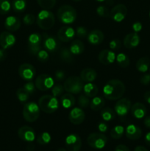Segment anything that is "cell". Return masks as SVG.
Instances as JSON below:
<instances>
[{
    "label": "cell",
    "instance_id": "7c38bea8",
    "mask_svg": "<svg viewBox=\"0 0 150 151\" xmlns=\"http://www.w3.org/2000/svg\"><path fill=\"white\" fill-rule=\"evenodd\" d=\"M131 101L127 98L120 99L117 101L115 105V112L119 115V116H125L131 109Z\"/></svg>",
    "mask_w": 150,
    "mask_h": 151
},
{
    "label": "cell",
    "instance_id": "7a4b0ae2",
    "mask_svg": "<svg viewBox=\"0 0 150 151\" xmlns=\"http://www.w3.org/2000/svg\"><path fill=\"white\" fill-rule=\"evenodd\" d=\"M57 14L59 21L66 24H72L76 19V10L72 6L68 4L59 7Z\"/></svg>",
    "mask_w": 150,
    "mask_h": 151
},
{
    "label": "cell",
    "instance_id": "484cf974",
    "mask_svg": "<svg viewBox=\"0 0 150 151\" xmlns=\"http://www.w3.org/2000/svg\"><path fill=\"white\" fill-rule=\"evenodd\" d=\"M69 50L73 55H80L84 52L85 46L80 40H74L71 44Z\"/></svg>",
    "mask_w": 150,
    "mask_h": 151
},
{
    "label": "cell",
    "instance_id": "603a6c76",
    "mask_svg": "<svg viewBox=\"0 0 150 151\" xmlns=\"http://www.w3.org/2000/svg\"><path fill=\"white\" fill-rule=\"evenodd\" d=\"M21 21L16 16H8L4 22V27L10 32L17 31L21 27Z\"/></svg>",
    "mask_w": 150,
    "mask_h": 151
},
{
    "label": "cell",
    "instance_id": "8fae6325",
    "mask_svg": "<svg viewBox=\"0 0 150 151\" xmlns=\"http://www.w3.org/2000/svg\"><path fill=\"white\" fill-rule=\"evenodd\" d=\"M42 41L44 49L49 52H54L58 50L60 47V43L58 40L54 36L49 35L46 33H44L43 35Z\"/></svg>",
    "mask_w": 150,
    "mask_h": 151
},
{
    "label": "cell",
    "instance_id": "be15d7a7",
    "mask_svg": "<svg viewBox=\"0 0 150 151\" xmlns=\"http://www.w3.org/2000/svg\"><path fill=\"white\" fill-rule=\"evenodd\" d=\"M149 18H150V11H149Z\"/></svg>",
    "mask_w": 150,
    "mask_h": 151
},
{
    "label": "cell",
    "instance_id": "816d5d0a",
    "mask_svg": "<svg viewBox=\"0 0 150 151\" xmlns=\"http://www.w3.org/2000/svg\"><path fill=\"white\" fill-rule=\"evenodd\" d=\"M98 128L101 132H106L107 131V124L104 122H100L98 125Z\"/></svg>",
    "mask_w": 150,
    "mask_h": 151
},
{
    "label": "cell",
    "instance_id": "30bf717a",
    "mask_svg": "<svg viewBox=\"0 0 150 151\" xmlns=\"http://www.w3.org/2000/svg\"><path fill=\"white\" fill-rule=\"evenodd\" d=\"M127 15V8L123 4H119L113 7L110 12V16L114 22H121Z\"/></svg>",
    "mask_w": 150,
    "mask_h": 151
},
{
    "label": "cell",
    "instance_id": "277c9868",
    "mask_svg": "<svg viewBox=\"0 0 150 151\" xmlns=\"http://www.w3.org/2000/svg\"><path fill=\"white\" fill-rule=\"evenodd\" d=\"M55 23V17L52 12L48 10H43L37 16V24L42 29H50Z\"/></svg>",
    "mask_w": 150,
    "mask_h": 151
},
{
    "label": "cell",
    "instance_id": "44dd1931",
    "mask_svg": "<svg viewBox=\"0 0 150 151\" xmlns=\"http://www.w3.org/2000/svg\"><path fill=\"white\" fill-rule=\"evenodd\" d=\"M126 137L130 140H137L142 136V131L135 125H129L126 128Z\"/></svg>",
    "mask_w": 150,
    "mask_h": 151
},
{
    "label": "cell",
    "instance_id": "f1b7e54d",
    "mask_svg": "<svg viewBox=\"0 0 150 151\" xmlns=\"http://www.w3.org/2000/svg\"><path fill=\"white\" fill-rule=\"evenodd\" d=\"M104 104H105V101H104V98H102L101 97H94L90 103V107L93 111H100L101 109H102Z\"/></svg>",
    "mask_w": 150,
    "mask_h": 151
},
{
    "label": "cell",
    "instance_id": "60d3db41",
    "mask_svg": "<svg viewBox=\"0 0 150 151\" xmlns=\"http://www.w3.org/2000/svg\"><path fill=\"white\" fill-rule=\"evenodd\" d=\"M96 13L103 18H108L110 16V11L108 8L104 5L99 6L96 8Z\"/></svg>",
    "mask_w": 150,
    "mask_h": 151
},
{
    "label": "cell",
    "instance_id": "f546056e",
    "mask_svg": "<svg viewBox=\"0 0 150 151\" xmlns=\"http://www.w3.org/2000/svg\"><path fill=\"white\" fill-rule=\"evenodd\" d=\"M84 93L88 97H94L98 94V87L92 83H88L83 87Z\"/></svg>",
    "mask_w": 150,
    "mask_h": 151
},
{
    "label": "cell",
    "instance_id": "f6af8a7d",
    "mask_svg": "<svg viewBox=\"0 0 150 151\" xmlns=\"http://www.w3.org/2000/svg\"><path fill=\"white\" fill-rule=\"evenodd\" d=\"M35 21V17L33 14L28 13L25 15L24 17L23 18V22L26 25H32L33 24Z\"/></svg>",
    "mask_w": 150,
    "mask_h": 151
},
{
    "label": "cell",
    "instance_id": "74e56055",
    "mask_svg": "<svg viewBox=\"0 0 150 151\" xmlns=\"http://www.w3.org/2000/svg\"><path fill=\"white\" fill-rule=\"evenodd\" d=\"M11 7L10 0H0V14L5 15L8 13Z\"/></svg>",
    "mask_w": 150,
    "mask_h": 151
},
{
    "label": "cell",
    "instance_id": "7dc6e473",
    "mask_svg": "<svg viewBox=\"0 0 150 151\" xmlns=\"http://www.w3.org/2000/svg\"><path fill=\"white\" fill-rule=\"evenodd\" d=\"M24 88L29 94H32L35 91V85L34 84L33 82L29 81V82H27L26 83H25V85L24 86Z\"/></svg>",
    "mask_w": 150,
    "mask_h": 151
},
{
    "label": "cell",
    "instance_id": "e0dca14e",
    "mask_svg": "<svg viewBox=\"0 0 150 151\" xmlns=\"http://www.w3.org/2000/svg\"><path fill=\"white\" fill-rule=\"evenodd\" d=\"M75 35V31L71 27L64 26L62 27L57 32V38L60 41L63 42H69L74 39Z\"/></svg>",
    "mask_w": 150,
    "mask_h": 151
},
{
    "label": "cell",
    "instance_id": "5b68a950",
    "mask_svg": "<svg viewBox=\"0 0 150 151\" xmlns=\"http://www.w3.org/2000/svg\"><path fill=\"white\" fill-rule=\"evenodd\" d=\"M40 116V107L34 102L26 103L23 108V116L28 122H33Z\"/></svg>",
    "mask_w": 150,
    "mask_h": 151
},
{
    "label": "cell",
    "instance_id": "ee69618b",
    "mask_svg": "<svg viewBox=\"0 0 150 151\" xmlns=\"http://www.w3.org/2000/svg\"><path fill=\"white\" fill-rule=\"evenodd\" d=\"M76 34L79 38H86L88 35V29H87L86 27H77L76 29Z\"/></svg>",
    "mask_w": 150,
    "mask_h": 151
},
{
    "label": "cell",
    "instance_id": "ac0fdd59",
    "mask_svg": "<svg viewBox=\"0 0 150 151\" xmlns=\"http://www.w3.org/2000/svg\"><path fill=\"white\" fill-rule=\"evenodd\" d=\"M85 114L80 108H74L70 111L69 114V121L74 125H80L84 122Z\"/></svg>",
    "mask_w": 150,
    "mask_h": 151
},
{
    "label": "cell",
    "instance_id": "f5cc1de1",
    "mask_svg": "<svg viewBox=\"0 0 150 151\" xmlns=\"http://www.w3.org/2000/svg\"><path fill=\"white\" fill-rule=\"evenodd\" d=\"M7 56V53L6 52V50L1 48L0 49V61H3L6 59Z\"/></svg>",
    "mask_w": 150,
    "mask_h": 151
},
{
    "label": "cell",
    "instance_id": "94428289",
    "mask_svg": "<svg viewBox=\"0 0 150 151\" xmlns=\"http://www.w3.org/2000/svg\"><path fill=\"white\" fill-rule=\"evenodd\" d=\"M95 1H98V2H103V1H104L105 0H95Z\"/></svg>",
    "mask_w": 150,
    "mask_h": 151
},
{
    "label": "cell",
    "instance_id": "7402d4cb",
    "mask_svg": "<svg viewBox=\"0 0 150 151\" xmlns=\"http://www.w3.org/2000/svg\"><path fill=\"white\" fill-rule=\"evenodd\" d=\"M88 42L92 45H99L103 42L104 38V33L101 30L94 29L90 32L88 35Z\"/></svg>",
    "mask_w": 150,
    "mask_h": 151
},
{
    "label": "cell",
    "instance_id": "9f6ffc18",
    "mask_svg": "<svg viewBox=\"0 0 150 151\" xmlns=\"http://www.w3.org/2000/svg\"><path fill=\"white\" fill-rule=\"evenodd\" d=\"M144 125H145L146 128H149L150 129V116H146V117L144 119Z\"/></svg>",
    "mask_w": 150,
    "mask_h": 151
},
{
    "label": "cell",
    "instance_id": "11a10c76",
    "mask_svg": "<svg viewBox=\"0 0 150 151\" xmlns=\"http://www.w3.org/2000/svg\"><path fill=\"white\" fill-rule=\"evenodd\" d=\"M144 98L147 103L150 104V91H147L146 92L144 93Z\"/></svg>",
    "mask_w": 150,
    "mask_h": 151
},
{
    "label": "cell",
    "instance_id": "4316f807",
    "mask_svg": "<svg viewBox=\"0 0 150 151\" xmlns=\"http://www.w3.org/2000/svg\"><path fill=\"white\" fill-rule=\"evenodd\" d=\"M150 66V59L148 57H143L138 59L136 63V69L140 72H146Z\"/></svg>",
    "mask_w": 150,
    "mask_h": 151
},
{
    "label": "cell",
    "instance_id": "6125c7cd",
    "mask_svg": "<svg viewBox=\"0 0 150 151\" xmlns=\"http://www.w3.org/2000/svg\"><path fill=\"white\" fill-rule=\"evenodd\" d=\"M72 1H75V2H78V1H82V0H72Z\"/></svg>",
    "mask_w": 150,
    "mask_h": 151
},
{
    "label": "cell",
    "instance_id": "ba28073f",
    "mask_svg": "<svg viewBox=\"0 0 150 151\" xmlns=\"http://www.w3.org/2000/svg\"><path fill=\"white\" fill-rule=\"evenodd\" d=\"M28 50L32 55H37L38 52L41 50L42 36L38 32L32 33L28 38Z\"/></svg>",
    "mask_w": 150,
    "mask_h": 151
},
{
    "label": "cell",
    "instance_id": "e575fe53",
    "mask_svg": "<svg viewBox=\"0 0 150 151\" xmlns=\"http://www.w3.org/2000/svg\"><path fill=\"white\" fill-rule=\"evenodd\" d=\"M124 132V129L123 126L116 125L110 131V136L114 139H119L123 137Z\"/></svg>",
    "mask_w": 150,
    "mask_h": 151
},
{
    "label": "cell",
    "instance_id": "4dcf8cb0",
    "mask_svg": "<svg viewBox=\"0 0 150 151\" xmlns=\"http://www.w3.org/2000/svg\"><path fill=\"white\" fill-rule=\"evenodd\" d=\"M12 8L16 13H22L26 8V0H13L12 1Z\"/></svg>",
    "mask_w": 150,
    "mask_h": 151
},
{
    "label": "cell",
    "instance_id": "f907efd6",
    "mask_svg": "<svg viewBox=\"0 0 150 151\" xmlns=\"http://www.w3.org/2000/svg\"><path fill=\"white\" fill-rule=\"evenodd\" d=\"M132 28H133V30L135 32H138L139 31H141L142 29V24L139 22H137L133 24L132 25Z\"/></svg>",
    "mask_w": 150,
    "mask_h": 151
},
{
    "label": "cell",
    "instance_id": "9c48e42d",
    "mask_svg": "<svg viewBox=\"0 0 150 151\" xmlns=\"http://www.w3.org/2000/svg\"><path fill=\"white\" fill-rule=\"evenodd\" d=\"M35 87L41 91H47L54 86V81L52 78L49 75L42 74L37 77L35 82Z\"/></svg>",
    "mask_w": 150,
    "mask_h": 151
},
{
    "label": "cell",
    "instance_id": "bcb514c9",
    "mask_svg": "<svg viewBox=\"0 0 150 151\" xmlns=\"http://www.w3.org/2000/svg\"><path fill=\"white\" fill-rule=\"evenodd\" d=\"M121 42L119 39H113L109 43V47L113 51L119 50L121 48Z\"/></svg>",
    "mask_w": 150,
    "mask_h": 151
},
{
    "label": "cell",
    "instance_id": "5bb4252c",
    "mask_svg": "<svg viewBox=\"0 0 150 151\" xmlns=\"http://www.w3.org/2000/svg\"><path fill=\"white\" fill-rule=\"evenodd\" d=\"M66 147L69 151H79L82 147L81 138L77 134H70L66 139Z\"/></svg>",
    "mask_w": 150,
    "mask_h": 151
},
{
    "label": "cell",
    "instance_id": "d590c367",
    "mask_svg": "<svg viewBox=\"0 0 150 151\" xmlns=\"http://www.w3.org/2000/svg\"><path fill=\"white\" fill-rule=\"evenodd\" d=\"M16 96L19 101L22 103H26L29 97V94L23 88H19L16 91Z\"/></svg>",
    "mask_w": 150,
    "mask_h": 151
},
{
    "label": "cell",
    "instance_id": "680465c9",
    "mask_svg": "<svg viewBox=\"0 0 150 151\" xmlns=\"http://www.w3.org/2000/svg\"><path fill=\"white\" fill-rule=\"evenodd\" d=\"M134 151H148V150L143 146H138V147H135Z\"/></svg>",
    "mask_w": 150,
    "mask_h": 151
},
{
    "label": "cell",
    "instance_id": "1f68e13d",
    "mask_svg": "<svg viewBox=\"0 0 150 151\" xmlns=\"http://www.w3.org/2000/svg\"><path fill=\"white\" fill-rule=\"evenodd\" d=\"M116 60L118 65L122 68L128 67L129 66V63H130V60H129V57L124 53L118 54L116 58Z\"/></svg>",
    "mask_w": 150,
    "mask_h": 151
},
{
    "label": "cell",
    "instance_id": "9a60e30c",
    "mask_svg": "<svg viewBox=\"0 0 150 151\" xmlns=\"http://www.w3.org/2000/svg\"><path fill=\"white\" fill-rule=\"evenodd\" d=\"M18 135L21 139L27 142H32L35 138V131L27 125L21 127L18 131Z\"/></svg>",
    "mask_w": 150,
    "mask_h": 151
},
{
    "label": "cell",
    "instance_id": "8992f818",
    "mask_svg": "<svg viewBox=\"0 0 150 151\" xmlns=\"http://www.w3.org/2000/svg\"><path fill=\"white\" fill-rule=\"evenodd\" d=\"M64 89L71 94H79L83 88V81L77 76H71L64 82Z\"/></svg>",
    "mask_w": 150,
    "mask_h": 151
},
{
    "label": "cell",
    "instance_id": "c3c4849f",
    "mask_svg": "<svg viewBox=\"0 0 150 151\" xmlns=\"http://www.w3.org/2000/svg\"><path fill=\"white\" fill-rule=\"evenodd\" d=\"M140 82L143 85H149L150 83V74H144L140 78Z\"/></svg>",
    "mask_w": 150,
    "mask_h": 151
},
{
    "label": "cell",
    "instance_id": "8d00e7d4",
    "mask_svg": "<svg viewBox=\"0 0 150 151\" xmlns=\"http://www.w3.org/2000/svg\"><path fill=\"white\" fill-rule=\"evenodd\" d=\"M37 1L44 10H50L54 7L57 0H37Z\"/></svg>",
    "mask_w": 150,
    "mask_h": 151
},
{
    "label": "cell",
    "instance_id": "3957f363",
    "mask_svg": "<svg viewBox=\"0 0 150 151\" xmlns=\"http://www.w3.org/2000/svg\"><path fill=\"white\" fill-rule=\"evenodd\" d=\"M40 109L47 114L54 113L59 108L57 98L51 95H44L38 100Z\"/></svg>",
    "mask_w": 150,
    "mask_h": 151
},
{
    "label": "cell",
    "instance_id": "836d02e7",
    "mask_svg": "<svg viewBox=\"0 0 150 151\" xmlns=\"http://www.w3.org/2000/svg\"><path fill=\"white\" fill-rule=\"evenodd\" d=\"M60 58L63 61L66 63H71L74 60L73 54L68 48L62 49L60 52Z\"/></svg>",
    "mask_w": 150,
    "mask_h": 151
},
{
    "label": "cell",
    "instance_id": "b9f144b4",
    "mask_svg": "<svg viewBox=\"0 0 150 151\" xmlns=\"http://www.w3.org/2000/svg\"><path fill=\"white\" fill-rule=\"evenodd\" d=\"M63 90H64V87L61 84H57V85L53 86V87L51 88L52 96L55 97H59L63 93Z\"/></svg>",
    "mask_w": 150,
    "mask_h": 151
},
{
    "label": "cell",
    "instance_id": "6f0895ef",
    "mask_svg": "<svg viewBox=\"0 0 150 151\" xmlns=\"http://www.w3.org/2000/svg\"><path fill=\"white\" fill-rule=\"evenodd\" d=\"M145 142L147 145L150 146V132H148L145 136Z\"/></svg>",
    "mask_w": 150,
    "mask_h": 151
},
{
    "label": "cell",
    "instance_id": "4fadbf2b",
    "mask_svg": "<svg viewBox=\"0 0 150 151\" xmlns=\"http://www.w3.org/2000/svg\"><path fill=\"white\" fill-rule=\"evenodd\" d=\"M19 76L26 81H32L35 75V69L29 63H23L19 68Z\"/></svg>",
    "mask_w": 150,
    "mask_h": 151
},
{
    "label": "cell",
    "instance_id": "7bdbcfd3",
    "mask_svg": "<svg viewBox=\"0 0 150 151\" xmlns=\"http://www.w3.org/2000/svg\"><path fill=\"white\" fill-rule=\"evenodd\" d=\"M49 55L46 50H41L37 54V58L41 63H46L49 60Z\"/></svg>",
    "mask_w": 150,
    "mask_h": 151
},
{
    "label": "cell",
    "instance_id": "52a82bcc",
    "mask_svg": "<svg viewBox=\"0 0 150 151\" xmlns=\"http://www.w3.org/2000/svg\"><path fill=\"white\" fill-rule=\"evenodd\" d=\"M87 142L90 147L96 150H101L105 147L107 142V138L104 134L101 133H93L88 136Z\"/></svg>",
    "mask_w": 150,
    "mask_h": 151
},
{
    "label": "cell",
    "instance_id": "f35d334b",
    "mask_svg": "<svg viewBox=\"0 0 150 151\" xmlns=\"http://www.w3.org/2000/svg\"><path fill=\"white\" fill-rule=\"evenodd\" d=\"M50 141H51V136L47 132H44L41 134L37 139L38 143L41 145H45L49 144Z\"/></svg>",
    "mask_w": 150,
    "mask_h": 151
},
{
    "label": "cell",
    "instance_id": "cb8c5ba5",
    "mask_svg": "<svg viewBox=\"0 0 150 151\" xmlns=\"http://www.w3.org/2000/svg\"><path fill=\"white\" fill-rule=\"evenodd\" d=\"M131 113L134 117L137 119H142L146 114V108L143 103H135L131 106Z\"/></svg>",
    "mask_w": 150,
    "mask_h": 151
},
{
    "label": "cell",
    "instance_id": "681fc988",
    "mask_svg": "<svg viewBox=\"0 0 150 151\" xmlns=\"http://www.w3.org/2000/svg\"><path fill=\"white\" fill-rule=\"evenodd\" d=\"M54 77H55L56 81H62L65 79V77H66V73H65V72L62 70H57L55 72Z\"/></svg>",
    "mask_w": 150,
    "mask_h": 151
},
{
    "label": "cell",
    "instance_id": "d4e9b609",
    "mask_svg": "<svg viewBox=\"0 0 150 151\" xmlns=\"http://www.w3.org/2000/svg\"><path fill=\"white\" fill-rule=\"evenodd\" d=\"M97 77V73L94 69L91 68H86L82 69L80 72V78L83 81L87 83H91L96 80Z\"/></svg>",
    "mask_w": 150,
    "mask_h": 151
},
{
    "label": "cell",
    "instance_id": "d6a6232c",
    "mask_svg": "<svg viewBox=\"0 0 150 151\" xmlns=\"http://www.w3.org/2000/svg\"><path fill=\"white\" fill-rule=\"evenodd\" d=\"M101 116L103 120L109 122L116 117V112L110 108H104L101 111Z\"/></svg>",
    "mask_w": 150,
    "mask_h": 151
},
{
    "label": "cell",
    "instance_id": "ffe728a7",
    "mask_svg": "<svg viewBox=\"0 0 150 151\" xmlns=\"http://www.w3.org/2000/svg\"><path fill=\"white\" fill-rule=\"evenodd\" d=\"M140 36L137 32L129 33L124 39V45L127 49H132L137 47L140 44Z\"/></svg>",
    "mask_w": 150,
    "mask_h": 151
},
{
    "label": "cell",
    "instance_id": "91938a15",
    "mask_svg": "<svg viewBox=\"0 0 150 151\" xmlns=\"http://www.w3.org/2000/svg\"><path fill=\"white\" fill-rule=\"evenodd\" d=\"M56 151H66V150L64 148H59V149H57Z\"/></svg>",
    "mask_w": 150,
    "mask_h": 151
},
{
    "label": "cell",
    "instance_id": "ab89813d",
    "mask_svg": "<svg viewBox=\"0 0 150 151\" xmlns=\"http://www.w3.org/2000/svg\"><path fill=\"white\" fill-rule=\"evenodd\" d=\"M90 100L88 99V97H87L85 94H81L78 98V104L81 108L86 109L90 106Z\"/></svg>",
    "mask_w": 150,
    "mask_h": 151
},
{
    "label": "cell",
    "instance_id": "6da1fadb",
    "mask_svg": "<svg viewBox=\"0 0 150 151\" xmlns=\"http://www.w3.org/2000/svg\"><path fill=\"white\" fill-rule=\"evenodd\" d=\"M125 93V86L118 79L109 81L103 88V94L106 99L110 100H119Z\"/></svg>",
    "mask_w": 150,
    "mask_h": 151
},
{
    "label": "cell",
    "instance_id": "83f0119b",
    "mask_svg": "<svg viewBox=\"0 0 150 151\" xmlns=\"http://www.w3.org/2000/svg\"><path fill=\"white\" fill-rule=\"evenodd\" d=\"M60 101H61L62 106L65 109H70L73 107L75 104V98L71 93L63 94L61 97Z\"/></svg>",
    "mask_w": 150,
    "mask_h": 151
},
{
    "label": "cell",
    "instance_id": "2e32d148",
    "mask_svg": "<svg viewBox=\"0 0 150 151\" xmlns=\"http://www.w3.org/2000/svg\"><path fill=\"white\" fill-rule=\"evenodd\" d=\"M16 37L10 32L4 31L0 34V46L4 50L11 48L16 43Z\"/></svg>",
    "mask_w": 150,
    "mask_h": 151
},
{
    "label": "cell",
    "instance_id": "db71d44e",
    "mask_svg": "<svg viewBox=\"0 0 150 151\" xmlns=\"http://www.w3.org/2000/svg\"><path fill=\"white\" fill-rule=\"evenodd\" d=\"M115 151H129V149L124 145H119L115 149Z\"/></svg>",
    "mask_w": 150,
    "mask_h": 151
},
{
    "label": "cell",
    "instance_id": "d6986e66",
    "mask_svg": "<svg viewBox=\"0 0 150 151\" xmlns=\"http://www.w3.org/2000/svg\"><path fill=\"white\" fill-rule=\"evenodd\" d=\"M116 54L109 50H103L99 52L98 59L102 64L109 65L114 63L116 60Z\"/></svg>",
    "mask_w": 150,
    "mask_h": 151
}]
</instances>
